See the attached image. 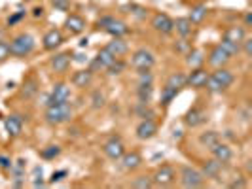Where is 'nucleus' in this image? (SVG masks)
Returning a JSON list of instances; mask_svg holds the SVG:
<instances>
[{"label":"nucleus","instance_id":"obj_1","mask_svg":"<svg viewBox=\"0 0 252 189\" xmlns=\"http://www.w3.org/2000/svg\"><path fill=\"white\" fill-rule=\"evenodd\" d=\"M235 81V76L231 70H227L226 66L222 68H215V72H209V80H207V85L205 89L209 93H224L227 87H231Z\"/></svg>","mask_w":252,"mask_h":189},{"label":"nucleus","instance_id":"obj_2","mask_svg":"<svg viewBox=\"0 0 252 189\" xmlns=\"http://www.w3.org/2000/svg\"><path fill=\"white\" fill-rule=\"evenodd\" d=\"M36 48V40L34 36H31L29 32H21L17 36L12 38L10 42V55L17 57V59H23L27 55H31Z\"/></svg>","mask_w":252,"mask_h":189},{"label":"nucleus","instance_id":"obj_3","mask_svg":"<svg viewBox=\"0 0 252 189\" xmlns=\"http://www.w3.org/2000/svg\"><path fill=\"white\" fill-rule=\"evenodd\" d=\"M44 117L50 125H63L66 121H70V117H72V106H70V102L46 106Z\"/></svg>","mask_w":252,"mask_h":189},{"label":"nucleus","instance_id":"obj_4","mask_svg":"<svg viewBox=\"0 0 252 189\" xmlns=\"http://www.w3.org/2000/svg\"><path fill=\"white\" fill-rule=\"evenodd\" d=\"M97 27L114 38H124L129 34V27H127L126 21L116 19V17H112V15H102L101 19L97 21Z\"/></svg>","mask_w":252,"mask_h":189},{"label":"nucleus","instance_id":"obj_5","mask_svg":"<svg viewBox=\"0 0 252 189\" xmlns=\"http://www.w3.org/2000/svg\"><path fill=\"white\" fill-rule=\"evenodd\" d=\"M180 184L188 189H197L205 186V176H203L201 170L193 168V166H188L184 164L180 168Z\"/></svg>","mask_w":252,"mask_h":189},{"label":"nucleus","instance_id":"obj_6","mask_svg":"<svg viewBox=\"0 0 252 189\" xmlns=\"http://www.w3.org/2000/svg\"><path fill=\"white\" fill-rule=\"evenodd\" d=\"M175 180H177V172H175V168H173L171 164H161V166H158L156 172H154V176H152L154 186H158V188H167V186H171Z\"/></svg>","mask_w":252,"mask_h":189},{"label":"nucleus","instance_id":"obj_7","mask_svg":"<svg viewBox=\"0 0 252 189\" xmlns=\"http://www.w3.org/2000/svg\"><path fill=\"white\" fill-rule=\"evenodd\" d=\"M131 64L135 70H146V68H152L156 64V57L150 50L146 48H140V50L133 51L131 55Z\"/></svg>","mask_w":252,"mask_h":189},{"label":"nucleus","instance_id":"obj_8","mask_svg":"<svg viewBox=\"0 0 252 189\" xmlns=\"http://www.w3.org/2000/svg\"><path fill=\"white\" fill-rule=\"evenodd\" d=\"M102 151H104V155H106L110 161H120L122 155L126 153V144H124V140L120 138V136L114 135V136H110V138L104 142Z\"/></svg>","mask_w":252,"mask_h":189},{"label":"nucleus","instance_id":"obj_9","mask_svg":"<svg viewBox=\"0 0 252 189\" xmlns=\"http://www.w3.org/2000/svg\"><path fill=\"white\" fill-rule=\"evenodd\" d=\"M207 80H209V72H207V68H205V66L191 68L189 76H186V87H191V89H195V91L205 89Z\"/></svg>","mask_w":252,"mask_h":189},{"label":"nucleus","instance_id":"obj_10","mask_svg":"<svg viewBox=\"0 0 252 189\" xmlns=\"http://www.w3.org/2000/svg\"><path fill=\"white\" fill-rule=\"evenodd\" d=\"M152 28L159 34H171L175 32V19H171L167 13H156L152 17Z\"/></svg>","mask_w":252,"mask_h":189},{"label":"nucleus","instance_id":"obj_11","mask_svg":"<svg viewBox=\"0 0 252 189\" xmlns=\"http://www.w3.org/2000/svg\"><path fill=\"white\" fill-rule=\"evenodd\" d=\"M70 101V87L63 83V81H59V83H55L53 89H51L50 97H48V101H46V106H51V104H63V102H68Z\"/></svg>","mask_w":252,"mask_h":189},{"label":"nucleus","instance_id":"obj_12","mask_svg":"<svg viewBox=\"0 0 252 189\" xmlns=\"http://www.w3.org/2000/svg\"><path fill=\"white\" fill-rule=\"evenodd\" d=\"M70 64H72V55H70V51L55 53L50 61L51 70H53L55 74H64V72L70 68Z\"/></svg>","mask_w":252,"mask_h":189},{"label":"nucleus","instance_id":"obj_13","mask_svg":"<svg viewBox=\"0 0 252 189\" xmlns=\"http://www.w3.org/2000/svg\"><path fill=\"white\" fill-rule=\"evenodd\" d=\"M207 63L211 64L213 68H222V66H226L229 61H231V57L226 53V50L218 44V46H215L213 50H211V53H209V57L205 59Z\"/></svg>","mask_w":252,"mask_h":189},{"label":"nucleus","instance_id":"obj_14","mask_svg":"<svg viewBox=\"0 0 252 189\" xmlns=\"http://www.w3.org/2000/svg\"><path fill=\"white\" fill-rule=\"evenodd\" d=\"M135 135L139 140H150L158 135V123L154 119H142L139 125L135 127Z\"/></svg>","mask_w":252,"mask_h":189},{"label":"nucleus","instance_id":"obj_15","mask_svg":"<svg viewBox=\"0 0 252 189\" xmlns=\"http://www.w3.org/2000/svg\"><path fill=\"white\" fill-rule=\"evenodd\" d=\"M63 42H64L63 32H61L59 28H51V30H48V32L44 34V38H42V48L46 51H55Z\"/></svg>","mask_w":252,"mask_h":189},{"label":"nucleus","instance_id":"obj_16","mask_svg":"<svg viewBox=\"0 0 252 189\" xmlns=\"http://www.w3.org/2000/svg\"><path fill=\"white\" fill-rule=\"evenodd\" d=\"M211 153H213V157H215L216 161H220L222 164H227L233 159V150H231L227 144H224L222 140L211 148Z\"/></svg>","mask_w":252,"mask_h":189},{"label":"nucleus","instance_id":"obj_17","mask_svg":"<svg viewBox=\"0 0 252 189\" xmlns=\"http://www.w3.org/2000/svg\"><path fill=\"white\" fill-rule=\"evenodd\" d=\"M122 166H124V170L127 172H133V170H137L140 164H142V155H140L137 150L133 151H126L124 155H122Z\"/></svg>","mask_w":252,"mask_h":189},{"label":"nucleus","instance_id":"obj_18","mask_svg":"<svg viewBox=\"0 0 252 189\" xmlns=\"http://www.w3.org/2000/svg\"><path fill=\"white\" fill-rule=\"evenodd\" d=\"M64 28H66L70 34H82V32L86 30V19H84L82 15H78V13H70V15H66V19H64Z\"/></svg>","mask_w":252,"mask_h":189},{"label":"nucleus","instance_id":"obj_19","mask_svg":"<svg viewBox=\"0 0 252 189\" xmlns=\"http://www.w3.org/2000/svg\"><path fill=\"white\" fill-rule=\"evenodd\" d=\"M116 61V57H114L110 51L106 50V48H102V50H99V53H97V57L93 59V63H91V70L95 72V70H106L110 64Z\"/></svg>","mask_w":252,"mask_h":189},{"label":"nucleus","instance_id":"obj_20","mask_svg":"<svg viewBox=\"0 0 252 189\" xmlns=\"http://www.w3.org/2000/svg\"><path fill=\"white\" fill-rule=\"evenodd\" d=\"M70 81H72V85L78 89H86L91 85V81H93V70L91 68H82V70H76L72 78H70Z\"/></svg>","mask_w":252,"mask_h":189},{"label":"nucleus","instance_id":"obj_21","mask_svg":"<svg viewBox=\"0 0 252 189\" xmlns=\"http://www.w3.org/2000/svg\"><path fill=\"white\" fill-rule=\"evenodd\" d=\"M205 119H207V112L203 108H197V106L195 108H189L188 112H186V115H184V123L188 127H191V129L203 125Z\"/></svg>","mask_w":252,"mask_h":189},{"label":"nucleus","instance_id":"obj_22","mask_svg":"<svg viewBox=\"0 0 252 189\" xmlns=\"http://www.w3.org/2000/svg\"><path fill=\"white\" fill-rule=\"evenodd\" d=\"M4 129H6V133L10 136H19L23 133V119H21V115H17V113L8 115L4 119Z\"/></svg>","mask_w":252,"mask_h":189},{"label":"nucleus","instance_id":"obj_23","mask_svg":"<svg viewBox=\"0 0 252 189\" xmlns=\"http://www.w3.org/2000/svg\"><path fill=\"white\" fill-rule=\"evenodd\" d=\"M245 38H247V28L241 25H233V27H227L226 30H224L222 40H227V42H233V44L241 46Z\"/></svg>","mask_w":252,"mask_h":189},{"label":"nucleus","instance_id":"obj_24","mask_svg":"<svg viewBox=\"0 0 252 189\" xmlns=\"http://www.w3.org/2000/svg\"><path fill=\"white\" fill-rule=\"evenodd\" d=\"M104 48L110 51L116 59H122L124 55H127V51H129V46H127V42L124 38H114V36Z\"/></svg>","mask_w":252,"mask_h":189},{"label":"nucleus","instance_id":"obj_25","mask_svg":"<svg viewBox=\"0 0 252 189\" xmlns=\"http://www.w3.org/2000/svg\"><path fill=\"white\" fill-rule=\"evenodd\" d=\"M222 166H224V164L220 163V161H216L215 157H213V159H207V161L203 163V168H201L205 180H207V178L216 180V178L220 176V172H222Z\"/></svg>","mask_w":252,"mask_h":189},{"label":"nucleus","instance_id":"obj_26","mask_svg":"<svg viewBox=\"0 0 252 189\" xmlns=\"http://www.w3.org/2000/svg\"><path fill=\"white\" fill-rule=\"evenodd\" d=\"M184 57H186V64H188L189 68H199V66L205 64V59H207L201 50H193V48Z\"/></svg>","mask_w":252,"mask_h":189},{"label":"nucleus","instance_id":"obj_27","mask_svg":"<svg viewBox=\"0 0 252 189\" xmlns=\"http://www.w3.org/2000/svg\"><path fill=\"white\" fill-rule=\"evenodd\" d=\"M137 99H139V104H150L154 99V83H139Z\"/></svg>","mask_w":252,"mask_h":189},{"label":"nucleus","instance_id":"obj_28","mask_svg":"<svg viewBox=\"0 0 252 189\" xmlns=\"http://www.w3.org/2000/svg\"><path fill=\"white\" fill-rule=\"evenodd\" d=\"M175 30H177V34L180 38H189L191 30H193V25H191V21L188 17H178L175 21Z\"/></svg>","mask_w":252,"mask_h":189},{"label":"nucleus","instance_id":"obj_29","mask_svg":"<svg viewBox=\"0 0 252 189\" xmlns=\"http://www.w3.org/2000/svg\"><path fill=\"white\" fill-rule=\"evenodd\" d=\"M207 15H209V8L207 6H195V8H191L188 19L191 21V25H201L203 21L207 19Z\"/></svg>","mask_w":252,"mask_h":189},{"label":"nucleus","instance_id":"obj_30","mask_svg":"<svg viewBox=\"0 0 252 189\" xmlns=\"http://www.w3.org/2000/svg\"><path fill=\"white\" fill-rule=\"evenodd\" d=\"M220 142V135L216 133V131H205V133H201L199 135V144L201 146H205V148H213L215 144H218Z\"/></svg>","mask_w":252,"mask_h":189},{"label":"nucleus","instance_id":"obj_31","mask_svg":"<svg viewBox=\"0 0 252 189\" xmlns=\"http://www.w3.org/2000/svg\"><path fill=\"white\" fill-rule=\"evenodd\" d=\"M165 85H169V87L173 89H184L186 87V74L184 72H173V74L167 78V83Z\"/></svg>","mask_w":252,"mask_h":189},{"label":"nucleus","instance_id":"obj_32","mask_svg":"<svg viewBox=\"0 0 252 189\" xmlns=\"http://www.w3.org/2000/svg\"><path fill=\"white\" fill-rule=\"evenodd\" d=\"M177 95H178V89H173V87H169V85H165V87L161 89L159 101H161V104L167 108V106H171V102L177 99Z\"/></svg>","mask_w":252,"mask_h":189},{"label":"nucleus","instance_id":"obj_33","mask_svg":"<svg viewBox=\"0 0 252 189\" xmlns=\"http://www.w3.org/2000/svg\"><path fill=\"white\" fill-rule=\"evenodd\" d=\"M131 188H133V189H150V188H154L152 176H148V174L137 176L135 180H133V182H131Z\"/></svg>","mask_w":252,"mask_h":189},{"label":"nucleus","instance_id":"obj_34","mask_svg":"<svg viewBox=\"0 0 252 189\" xmlns=\"http://www.w3.org/2000/svg\"><path fill=\"white\" fill-rule=\"evenodd\" d=\"M40 155H42V159H46V161H51V159H55V157H59V155H61V146H57V144L46 146V148H42Z\"/></svg>","mask_w":252,"mask_h":189},{"label":"nucleus","instance_id":"obj_35","mask_svg":"<svg viewBox=\"0 0 252 189\" xmlns=\"http://www.w3.org/2000/svg\"><path fill=\"white\" fill-rule=\"evenodd\" d=\"M220 46L226 50V53L229 55V57H233V55H239L241 53V46H237V44H233V42H227V40H222L220 42Z\"/></svg>","mask_w":252,"mask_h":189},{"label":"nucleus","instance_id":"obj_36","mask_svg":"<svg viewBox=\"0 0 252 189\" xmlns=\"http://www.w3.org/2000/svg\"><path fill=\"white\" fill-rule=\"evenodd\" d=\"M106 70H108V74H110V76H118V74H122V72L126 70V63H124L122 59H116V61H114V63L110 64V66H108Z\"/></svg>","mask_w":252,"mask_h":189},{"label":"nucleus","instance_id":"obj_37","mask_svg":"<svg viewBox=\"0 0 252 189\" xmlns=\"http://www.w3.org/2000/svg\"><path fill=\"white\" fill-rule=\"evenodd\" d=\"M189 50H191V44H189L188 38H180L177 44H175V51L180 53V55H186Z\"/></svg>","mask_w":252,"mask_h":189},{"label":"nucleus","instance_id":"obj_38","mask_svg":"<svg viewBox=\"0 0 252 189\" xmlns=\"http://www.w3.org/2000/svg\"><path fill=\"white\" fill-rule=\"evenodd\" d=\"M51 6H53L55 12L66 13L70 10V0H51Z\"/></svg>","mask_w":252,"mask_h":189},{"label":"nucleus","instance_id":"obj_39","mask_svg":"<svg viewBox=\"0 0 252 189\" xmlns=\"http://www.w3.org/2000/svg\"><path fill=\"white\" fill-rule=\"evenodd\" d=\"M137 74H139V83H154L152 68H146V70H137Z\"/></svg>","mask_w":252,"mask_h":189},{"label":"nucleus","instance_id":"obj_40","mask_svg":"<svg viewBox=\"0 0 252 189\" xmlns=\"http://www.w3.org/2000/svg\"><path fill=\"white\" fill-rule=\"evenodd\" d=\"M34 93H36V81H34V80H29V81H25V85H23V97L31 99Z\"/></svg>","mask_w":252,"mask_h":189},{"label":"nucleus","instance_id":"obj_41","mask_svg":"<svg viewBox=\"0 0 252 189\" xmlns=\"http://www.w3.org/2000/svg\"><path fill=\"white\" fill-rule=\"evenodd\" d=\"M137 113H139L142 119H152L154 117V112L148 108V104H139L137 106Z\"/></svg>","mask_w":252,"mask_h":189},{"label":"nucleus","instance_id":"obj_42","mask_svg":"<svg viewBox=\"0 0 252 189\" xmlns=\"http://www.w3.org/2000/svg\"><path fill=\"white\" fill-rule=\"evenodd\" d=\"M104 95H102L101 91H95L93 93V97H91V102H93V108H102L104 106Z\"/></svg>","mask_w":252,"mask_h":189},{"label":"nucleus","instance_id":"obj_43","mask_svg":"<svg viewBox=\"0 0 252 189\" xmlns=\"http://www.w3.org/2000/svg\"><path fill=\"white\" fill-rule=\"evenodd\" d=\"M10 57V44L0 40V63H4Z\"/></svg>","mask_w":252,"mask_h":189},{"label":"nucleus","instance_id":"obj_44","mask_svg":"<svg viewBox=\"0 0 252 189\" xmlns=\"http://www.w3.org/2000/svg\"><path fill=\"white\" fill-rule=\"evenodd\" d=\"M27 13L25 12H15V13H12L10 17H8V27H13V25H17L23 17H25Z\"/></svg>","mask_w":252,"mask_h":189},{"label":"nucleus","instance_id":"obj_45","mask_svg":"<svg viewBox=\"0 0 252 189\" xmlns=\"http://www.w3.org/2000/svg\"><path fill=\"white\" fill-rule=\"evenodd\" d=\"M241 51H243L247 57H251L252 55V40L251 38H245V40H243V44H241Z\"/></svg>","mask_w":252,"mask_h":189},{"label":"nucleus","instance_id":"obj_46","mask_svg":"<svg viewBox=\"0 0 252 189\" xmlns=\"http://www.w3.org/2000/svg\"><path fill=\"white\" fill-rule=\"evenodd\" d=\"M32 184H34V188L44 186V180H42V166H36V168H34V180H32Z\"/></svg>","mask_w":252,"mask_h":189},{"label":"nucleus","instance_id":"obj_47","mask_svg":"<svg viewBox=\"0 0 252 189\" xmlns=\"http://www.w3.org/2000/svg\"><path fill=\"white\" fill-rule=\"evenodd\" d=\"M66 174H68V170H64V168H63V170H57V172H53V174H51V178H50V184L61 182V180H63Z\"/></svg>","mask_w":252,"mask_h":189},{"label":"nucleus","instance_id":"obj_48","mask_svg":"<svg viewBox=\"0 0 252 189\" xmlns=\"http://www.w3.org/2000/svg\"><path fill=\"white\" fill-rule=\"evenodd\" d=\"M0 168L2 170H10L12 168V159L8 155H0Z\"/></svg>","mask_w":252,"mask_h":189},{"label":"nucleus","instance_id":"obj_49","mask_svg":"<svg viewBox=\"0 0 252 189\" xmlns=\"http://www.w3.org/2000/svg\"><path fill=\"white\" fill-rule=\"evenodd\" d=\"M229 188L231 189H243V188H247V180L243 176H239V180H233L231 184H229Z\"/></svg>","mask_w":252,"mask_h":189},{"label":"nucleus","instance_id":"obj_50","mask_svg":"<svg viewBox=\"0 0 252 189\" xmlns=\"http://www.w3.org/2000/svg\"><path fill=\"white\" fill-rule=\"evenodd\" d=\"M32 15H34V17H42V15H44V8H42V6H40V8H34V10H32Z\"/></svg>","mask_w":252,"mask_h":189},{"label":"nucleus","instance_id":"obj_51","mask_svg":"<svg viewBox=\"0 0 252 189\" xmlns=\"http://www.w3.org/2000/svg\"><path fill=\"white\" fill-rule=\"evenodd\" d=\"M252 23V15H251V12H247L245 13V25L249 27Z\"/></svg>","mask_w":252,"mask_h":189},{"label":"nucleus","instance_id":"obj_52","mask_svg":"<svg viewBox=\"0 0 252 189\" xmlns=\"http://www.w3.org/2000/svg\"><path fill=\"white\" fill-rule=\"evenodd\" d=\"M25 2H32V0H25Z\"/></svg>","mask_w":252,"mask_h":189}]
</instances>
